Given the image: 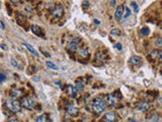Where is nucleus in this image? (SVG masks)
I'll return each mask as SVG.
<instances>
[{
    "instance_id": "obj_1",
    "label": "nucleus",
    "mask_w": 162,
    "mask_h": 122,
    "mask_svg": "<svg viewBox=\"0 0 162 122\" xmlns=\"http://www.w3.org/2000/svg\"><path fill=\"white\" fill-rule=\"evenodd\" d=\"M5 107L9 111L13 113H17L20 111L21 109V104L17 102L15 99H7L5 101Z\"/></svg>"
},
{
    "instance_id": "obj_2",
    "label": "nucleus",
    "mask_w": 162,
    "mask_h": 122,
    "mask_svg": "<svg viewBox=\"0 0 162 122\" xmlns=\"http://www.w3.org/2000/svg\"><path fill=\"white\" fill-rule=\"evenodd\" d=\"M105 106H107V102L104 101L103 99L98 97V98H95L93 100L92 103V109L95 113H101L104 111L105 109Z\"/></svg>"
},
{
    "instance_id": "obj_3",
    "label": "nucleus",
    "mask_w": 162,
    "mask_h": 122,
    "mask_svg": "<svg viewBox=\"0 0 162 122\" xmlns=\"http://www.w3.org/2000/svg\"><path fill=\"white\" fill-rule=\"evenodd\" d=\"M36 104H37L36 99L32 98V97H30V96H28V97H26V98H23L22 101H21V106L26 109H30V110L35 108Z\"/></svg>"
},
{
    "instance_id": "obj_4",
    "label": "nucleus",
    "mask_w": 162,
    "mask_h": 122,
    "mask_svg": "<svg viewBox=\"0 0 162 122\" xmlns=\"http://www.w3.org/2000/svg\"><path fill=\"white\" fill-rule=\"evenodd\" d=\"M79 44H80V39L77 37H72L70 38L69 42L67 44V49L69 51H76L79 47Z\"/></svg>"
},
{
    "instance_id": "obj_5",
    "label": "nucleus",
    "mask_w": 162,
    "mask_h": 122,
    "mask_svg": "<svg viewBox=\"0 0 162 122\" xmlns=\"http://www.w3.org/2000/svg\"><path fill=\"white\" fill-rule=\"evenodd\" d=\"M63 13H64V8H63L62 5L58 4L56 5L55 7L53 8V10H52V14H53V17H55V19H60L61 17L63 15Z\"/></svg>"
},
{
    "instance_id": "obj_6",
    "label": "nucleus",
    "mask_w": 162,
    "mask_h": 122,
    "mask_svg": "<svg viewBox=\"0 0 162 122\" xmlns=\"http://www.w3.org/2000/svg\"><path fill=\"white\" fill-rule=\"evenodd\" d=\"M66 110H67V113L69 114L70 116H72V117H75V116L78 115V108H77L76 106L73 105L72 103L68 104L67 105V108H66Z\"/></svg>"
},
{
    "instance_id": "obj_7",
    "label": "nucleus",
    "mask_w": 162,
    "mask_h": 122,
    "mask_svg": "<svg viewBox=\"0 0 162 122\" xmlns=\"http://www.w3.org/2000/svg\"><path fill=\"white\" fill-rule=\"evenodd\" d=\"M124 12H125V7L123 5H119L115 12V19L117 21H121L124 17Z\"/></svg>"
},
{
    "instance_id": "obj_8",
    "label": "nucleus",
    "mask_w": 162,
    "mask_h": 122,
    "mask_svg": "<svg viewBox=\"0 0 162 122\" xmlns=\"http://www.w3.org/2000/svg\"><path fill=\"white\" fill-rule=\"evenodd\" d=\"M105 102L109 106H116L117 103H118V99L113 94H109L107 96V98H105Z\"/></svg>"
},
{
    "instance_id": "obj_9",
    "label": "nucleus",
    "mask_w": 162,
    "mask_h": 122,
    "mask_svg": "<svg viewBox=\"0 0 162 122\" xmlns=\"http://www.w3.org/2000/svg\"><path fill=\"white\" fill-rule=\"evenodd\" d=\"M136 108L139 111H142V112H143V111H147V110L150 109V104H149L148 102L142 101V102H139V103L137 104Z\"/></svg>"
},
{
    "instance_id": "obj_10",
    "label": "nucleus",
    "mask_w": 162,
    "mask_h": 122,
    "mask_svg": "<svg viewBox=\"0 0 162 122\" xmlns=\"http://www.w3.org/2000/svg\"><path fill=\"white\" fill-rule=\"evenodd\" d=\"M159 119H160L159 114L156 112H153V113H151L150 115L147 116L145 122H159Z\"/></svg>"
},
{
    "instance_id": "obj_11",
    "label": "nucleus",
    "mask_w": 162,
    "mask_h": 122,
    "mask_svg": "<svg viewBox=\"0 0 162 122\" xmlns=\"http://www.w3.org/2000/svg\"><path fill=\"white\" fill-rule=\"evenodd\" d=\"M117 114L115 112H113V111H111V112H107L105 115H104V120H105V122H116L117 121Z\"/></svg>"
},
{
    "instance_id": "obj_12",
    "label": "nucleus",
    "mask_w": 162,
    "mask_h": 122,
    "mask_svg": "<svg viewBox=\"0 0 162 122\" xmlns=\"http://www.w3.org/2000/svg\"><path fill=\"white\" fill-rule=\"evenodd\" d=\"M129 63L131 65H140L142 63V58L140 56H132L129 59Z\"/></svg>"
},
{
    "instance_id": "obj_13",
    "label": "nucleus",
    "mask_w": 162,
    "mask_h": 122,
    "mask_svg": "<svg viewBox=\"0 0 162 122\" xmlns=\"http://www.w3.org/2000/svg\"><path fill=\"white\" fill-rule=\"evenodd\" d=\"M78 55L80 58H87L88 55H89V51H88L87 48H81V49L79 50Z\"/></svg>"
},
{
    "instance_id": "obj_14",
    "label": "nucleus",
    "mask_w": 162,
    "mask_h": 122,
    "mask_svg": "<svg viewBox=\"0 0 162 122\" xmlns=\"http://www.w3.org/2000/svg\"><path fill=\"white\" fill-rule=\"evenodd\" d=\"M76 88H75V86H68V93L70 94V96L72 97V98H76L77 97V93H76Z\"/></svg>"
},
{
    "instance_id": "obj_15",
    "label": "nucleus",
    "mask_w": 162,
    "mask_h": 122,
    "mask_svg": "<svg viewBox=\"0 0 162 122\" xmlns=\"http://www.w3.org/2000/svg\"><path fill=\"white\" fill-rule=\"evenodd\" d=\"M23 45L26 46V49H28V51H30V53H32V54H34L36 57H40V54H39V53H38V51H37V50H36L35 48H32L30 44H28V43H24V44H23Z\"/></svg>"
},
{
    "instance_id": "obj_16",
    "label": "nucleus",
    "mask_w": 162,
    "mask_h": 122,
    "mask_svg": "<svg viewBox=\"0 0 162 122\" xmlns=\"http://www.w3.org/2000/svg\"><path fill=\"white\" fill-rule=\"evenodd\" d=\"M10 94H11V98L15 99V100H16L18 97L21 96V91H20V90H12Z\"/></svg>"
},
{
    "instance_id": "obj_17",
    "label": "nucleus",
    "mask_w": 162,
    "mask_h": 122,
    "mask_svg": "<svg viewBox=\"0 0 162 122\" xmlns=\"http://www.w3.org/2000/svg\"><path fill=\"white\" fill-rule=\"evenodd\" d=\"M75 88H76L77 91H83L84 90V82L82 80H77L76 84H75Z\"/></svg>"
},
{
    "instance_id": "obj_18",
    "label": "nucleus",
    "mask_w": 162,
    "mask_h": 122,
    "mask_svg": "<svg viewBox=\"0 0 162 122\" xmlns=\"http://www.w3.org/2000/svg\"><path fill=\"white\" fill-rule=\"evenodd\" d=\"M36 121L37 122H49L48 115H47V114H42V115H40L39 117L37 118Z\"/></svg>"
},
{
    "instance_id": "obj_19",
    "label": "nucleus",
    "mask_w": 162,
    "mask_h": 122,
    "mask_svg": "<svg viewBox=\"0 0 162 122\" xmlns=\"http://www.w3.org/2000/svg\"><path fill=\"white\" fill-rule=\"evenodd\" d=\"M46 64L50 69H53V70H57V69H58V66L56 65V64H54L52 61H47Z\"/></svg>"
},
{
    "instance_id": "obj_20",
    "label": "nucleus",
    "mask_w": 162,
    "mask_h": 122,
    "mask_svg": "<svg viewBox=\"0 0 162 122\" xmlns=\"http://www.w3.org/2000/svg\"><path fill=\"white\" fill-rule=\"evenodd\" d=\"M111 35L113 36V37H118V36L121 35V30L120 29H113V30H111Z\"/></svg>"
},
{
    "instance_id": "obj_21",
    "label": "nucleus",
    "mask_w": 162,
    "mask_h": 122,
    "mask_svg": "<svg viewBox=\"0 0 162 122\" xmlns=\"http://www.w3.org/2000/svg\"><path fill=\"white\" fill-rule=\"evenodd\" d=\"M32 33H35L36 35H41V28H40L39 26H32Z\"/></svg>"
},
{
    "instance_id": "obj_22",
    "label": "nucleus",
    "mask_w": 162,
    "mask_h": 122,
    "mask_svg": "<svg viewBox=\"0 0 162 122\" xmlns=\"http://www.w3.org/2000/svg\"><path fill=\"white\" fill-rule=\"evenodd\" d=\"M130 15H131V10H130V8H129V7H125V12H124V17H123V19H127Z\"/></svg>"
},
{
    "instance_id": "obj_23",
    "label": "nucleus",
    "mask_w": 162,
    "mask_h": 122,
    "mask_svg": "<svg viewBox=\"0 0 162 122\" xmlns=\"http://www.w3.org/2000/svg\"><path fill=\"white\" fill-rule=\"evenodd\" d=\"M150 34V30L148 28H143L141 29V35L142 36H148Z\"/></svg>"
},
{
    "instance_id": "obj_24",
    "label": "nucleus",
    "mask_w": 162,
    "mask_h": 122,
    "mask_svg": "<svg viewBox=\"0 0 162 122\" xmlns=\"http://www.w3.org/2000/svg\"><path fill=\"white\" fill-rule=\"evenodd\" d=\"M131 6L134 8V11L136 12V13H138V12H139V6H138V4H137L136 2L132 1V2H131Z\"/></svg>"
},
{
    "instance_id": "obj_25",
    "label": "nucleus",
    "mask_w": 162,
    "mask_h": 122,
    "mask_svg": "<svg viewBox=\"0 0 162 122\" xmlns=\"http://www.w3.org/2000/svg\"><path fill=\"white\" fill-rule=\"evenodd\" d=\"M157 56H159V52H158L157 50H153V51L151 52V57H152V58H156Z\"/></svg>"
},
{
    "instance_id": "obj_26",
    "label": "nucleus",
    "mask_w": 162,
    "mask_h": 122,
    "mask_svg": "<svg viewBox=\"0 0 162 122\" xmlns=\"http://www.w3.org/2000/svg\"><path fill=\"white\" fill-rule=\"evenodd\" d=\"M156 46L157 47H162V38H158L156 40Z\"/></svg>"
},
{
    "instance_id": "obj_27",
    "label": "nucleus",
    "mask_w": 162,
    "mask_h": 122,
    "mask_svg": "<svg viewBox=\"0 0 162 122\" xmlns=\"http://www.w3.org/2000/svg\"><path fill=\"white\" fill-rule=\"evenodd\" d=\"M10 63H11L14 67H19L18 63H17V62H16V60H14V59H11V60H10Z\"/></svg>"
},
{
    "instance_id": "obj_28",
    "label": "nucleus",
    "mask_w": 162,
    "mask_h": 122,
    "mask_svg": "<svg viewBox=\"0 0 162 122\" xmlns=\"http://www.w3.org/2000/svg\"><path fill=\"white\" fill-rule=\"evenodd\" d=\"M0 26H1V30H5V25H4V23H3L2 21H0Z\"/></svg>"
},
{
    "instance_id": "obj_29",
    "label": "nucleus",
    "mask_w": 162,
    "mask_h": 122,
    "mask_svg": "<svg viewBox=\"0 0 162 122\" xmlns=\"http://www.w3.org/2000/svg\"><path fill=\"white\" fill-rule=\"evenodd\" d=\"M0 78H1V82H4V80H5V75L3 74V73H1V74H0Z\"/></svg>"
},
{
    "instance_id": "obj_30",
    "label": "nucleus",
    "mask_w": 162,
    "mask_h": 122,
    "mask_svg": "<svg viewBox=\"0 0 162 122\" xmlns=\"http://www.w3.org/2000/svg\"><path fill=\"white\" fill-rule=\"evenodd\" d=\"M115 47H116L118 50H122V45H121V44H117L116 46H115Z\"/></svg>"
},
{
    "instance_id": "obj_31",
    "label": "nucleus",
    "mask_w": 162,
    "mask_h": 122,
    "mask_svg": "<svg viewBox=\"0 0 162 122\" xmlns=\"http://www.w3.org/2000/svg\"><path fill=\"white\" fill-rule=\"evenodd\" d=\"M158 59L162 61V51H160V52H159V56H158Z\"/></svg>"
},
{
    "instance_id": "obj_32",
    "label": "nucleus",
    "mask_w": 162,
    "mask_h": 122,
    "mask_svg": "<svg viewBox=\"0 0 162 122\" xmlns=\"http://www.w3.org/2000/svg\"><path fill=\"white\" fill-rule=\"evenodd\" d=\"M8 122H20L19 120H17V119H10Z\"/></svg>"
},
{
    "instance_id": "obj_33",
    "label": "nucleus",
    "mask_w": 162,
    "mask_h": 122,
    "mask_svg": "<svg viewBox=\"0 0 162 122\" xmlns=\"http://www.w3.org/2000/svg\"><path fill=\"white\" fill-rule=\"evenodd\" d=\"M109 3H111V6H115V5H116V1H111V2H109Z\"/></svg>"
},
{
    "instance_id": "obj_34",
    "label": "nucleus",
    "mask_w": 162,
    "mask_h": 122,
    "mask_svg": "<svg viewBox=\"0 0 162 122\" xmlns=\"http://www.w3.org/2000/svg\"><path fill=\"white\" fill-rule=\"evenodd\" d=\"M94 23H95L96 25H99V24H100V21H97V19H94Z\"/></svg>"
},
{
    "instance_id": "obj_35",
    "label": "nucleus",
    "mask_w": 162,
    "mask_h": 122,
    "mask_svg": "<svg viewBox=\"0 0 162 122\" xmlns=\"http://www.w3.org/2000/svg\"><path fill=\"white\" fill-rule=\"evenodd\" d=\"M130 122H138V121H137V120H135L134 118H132V119L130 120Z\"/></svg>"
},
{
    "instance_id": "obj_36",
    "label": "nucleus",
    "mask_w": 162,
    "mask_h": 122,
    "mask_svg": "<svg viewBox=\"0 0 162 122\" xmlns=\"http://www.w3.org/2000/svg\"><path fill=\"white\" fill-rule=\"evenodd\" d=\"M1 48H2V49H6V47H5V46H4V44H3L2 46H1Z\"/></svg>"
}]
</instances>
